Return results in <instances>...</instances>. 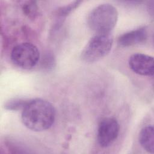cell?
<instances>
[{
  "label": "cell",
  "mask_w": 154,
  "mask_h": 154,
  "mask_svg": "<svg viewBox=\"0 0 154 154\" xmlns=\"http://www.w3.org/2000/svg\"><path fill=\"white\" fill-rule=\"evenodd\" d=\"M55 119L54 106L48 100L36 98L29 100L22 109L21 119L28 129L33 131H43L49 129Z\"/></svg>",
  "instance_id": "obj_1"
},
{
  "label": "cell",
  "mask_w": 154,
  "mask_h": 154,
  "mask_svg": "<svg viewBox=\"0 0 154 154\" xmlns=\"http://www.w3.org/2000/svg\"><path fill=\"white\" fill-rule=\"evenodd\" d=\"M119 17L118 11L110 4H102L94 8L87 17L89 28L96 34H110Z\"/></svg>",
  "instance_id": "obj_2"
},
{
  "label": "cell",
  "mask_w": 154,
  "mask_h": 154,
  "mask_svg": "<svg viewBox=\"0 0 154 154\" xmlns=\"http://www.w3.org/2000/svg\"><path fill=\"white\" fill-rule=\"evenodd\" d=\"M112 43L113 38L110 34H96L84 48L81 58L88 63L97 61L109 54Z\"/></svg>",
  "instance_id": "obj_3"
},
{
  "label": "cell",
  "mask_w": 154,
  "mask_h": 154,
  "mask_svg": "<svg viewBox=\"0 0 154 154\" xmlns=\"http://www.w3.org/2000/svg\"><path fill=\"white\" fill-rule=\"evenodd\" d=\"M40 58L38 48L31 43H21L15 46L11 52V59L17 67L30 69L37 64Z\"/></svg>",
  "instance_id": "obj_4"
},
{
  "label": "cell",
  "mask_w": 154,
  "mask_h": 154,
  "mask_svg": "<svg viewBox=\"0 0 154 154\" xmlns=\"http://www.w3.org/2000/svg\"><path fill=\"white\" fill-rule=\"evenodd\" d=\"M120 131L117 120L107 117L102 119L98 126L97 140L100 146L106 147L111 145L117 139Z\"/></svg>",
  "instance_id": "obj_5"
},
{
  "label": "cell",
  "mask_w": 154,
  "mask_h": 154,
  "mask_svg": "<svg viewBox=\"0 0 154 154\" xmlns=\"http://www.w3.org/2000/svg\"><path fill=\"white\" fill-rule=\"evenodd\" d=\"M128 63L131 69L137 74L147 76L153 75V57L141 53L134 54L129 57Z\"/></svg>",
  "instance_id": "obj_6"
},
{
  "label": "cell",
  "mask_w": 154,
  "mask_h": 154,
  "mask_svg": "<svg viewBox=\"0 0 154 154\" xmlns=\"http://www.w3.org/2000/svg\"><path fill=\"white\" fill-rule=\"evenodd\" d=\"M148 37L146 26L140 27L121 35L118 38V43L122 47H128L144 42Z\"/></svg>",
  "instance_id": "obj_7"
},
{
  "label": "cell",
  "mask_w": 154,
  "mask_h": 154,
  "mask_svg": "<svg viewBox=\"0 0 154 154\" xmlns=\"http://www.w3.org/2000/svg\"><path fill=\"white\" fill-rule=\"evenodd\" d=\"M139 143L147 152H154V131L152 126L144 127L139 134Z\"/></svg>",
  "instance_id": "obj_8"
},
{
  "label": "cell",
  "mask_w": 154,
  "mask_h": 154,
  "mask_svg": "<svg viewBox=\"0 0 154 154\" xmlns=\"http://www.w3.org/2000/svg\"><path fill=\"white\" fill-rule=\"evenodd\" d=\"M23 13L30 19H35L38 14V7L35 1H26L22 5Z\"/></svg>",
  "instance_id": "obj_9"
},
{
  "label": "cell",
  "mask_w": 154,
  "mask_h": 154,
  "mask_svg": "<svg viewBox=\"0 0 154 154\" xmlns=\"http://www.w3.org/2000/svg\"><path fill=\"white\" fill-rule=\"evenodd\" d=\"M29 100L25 99H13L7 101L4 106L8 110L17 111L23 109Z\"/></svg>",
  "instance_id": "obj_10"
},
{
  "label": "cell",
  "mask_w": 154,
  "mask_h": 154,
  "mask_svg": "<svg viewBox=\"0 0 154 154\" xmlns=\"http://www.w3.org/2000/svg\"><path fill=\"white\" fill-rule=\"evenodd\" d=\"M81 2V1H74L66 6L61 7L58 10L57 14L60 16H65L68 15L72 11L75 9Z\"/></svg>",
  "instance_id": "obj_11"
}]
</instances>
